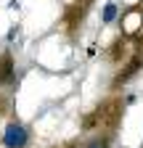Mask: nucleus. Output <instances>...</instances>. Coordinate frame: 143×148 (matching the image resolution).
<instances>
[{
    "label": "nucleus",
    "mask_w": 143,
    "mask_h": 148,
    "mask_svg": "<svg viewBox=\"0 0 143 148\" xmlns=\"http://www.w3.org/2000/svg\"><path fill=\"white\" fill-rule=\"evenodd\" d=\"M3 145L6 148H27L29 145V130L21 122H8L3 130Z\"/></svg>",
    "instance_id": "f257e3e1"
},
{
    "label": "nucleus",
    "mask_w": 143,
    "mask_h": 148,
    "mask_svg": "<svg viewBox=\"0 0 143 148\" xmlns=\"http://www.w3.org/2000/svg\"><path fill=\"white\" fill-rule=\"evenodd\" d=\"M13 77H16V64H13V53L6 50L0 56V87L3 85H13Z\"/></svg>",
    "instance_id": "f03ea898"
},
{
    "label": "nucleus",
    "mask_w": 143,
    "mask_h": 148,
    "mask_svg": "<svg viewBox=\"0 0 143 148\" xmlns=\"http://www.w3.org/2000/svg\"><path fill=\"white\" fill-rule=\"evenodd\" d=\"M117 13H119L117 3H106V5H103V11H101V24H111L114 18H117Z\"/></svg>",
    "instance_id": "7ed1b4c3"
},
{
    "label": "nucleus",
    "mask_w": 143,
    "mask_h": 148,
    "mask_svg": "<svg viewBox=\"0 0 143 148\" xmlns=\"http://www.w3.org/2000/svg\"><path fill=\"white\" fill-rule=\"evenodd\" d=\"M82 148H109V140H106V138H93L90 143H85Z\"/></svg>",
    "instance_id": "20e7f679"
}]
</instances>
